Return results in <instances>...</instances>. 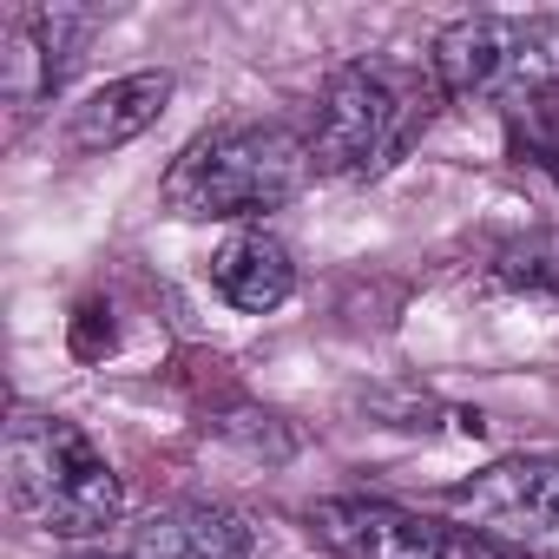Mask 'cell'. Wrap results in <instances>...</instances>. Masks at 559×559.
<instances>
[{"label": "cell", "mask_w": 559, "mask_h": 559, "mask_svg": "<svg viewBox=\"0 0 559 559\" xmlns=\"http://www.w3.org/2000/svg\"><path fill=\"white\" fill-rule=\"evenodd\" d=\"M441 80L428 60H402V53H362L349 67H336L317 93V119H310V165L317 178H343V185H369L389 165H402L415 152V139L428 132L435 106H441Z\"/></svg>", "instance_id": "1"}, {"label": "cell", "mask_w": 559, "mask_h": 559, "mask_svg": "<svg viewBox=\"0 0 559 559\" xmlns=\"http://www.w3.org/2000/svg\"><path fill=\"white\" fill-rule=\"evenodd\" d=\"M317 178L310 165V139L290 132V126H217V132H198L158 198L171 217H263L276 204H290L304 185Z\"/></svg>", "instance_id": "2"}, {"label": "cell", "mask_w": 559, "mask_h": 559, "mask_svg": "<svg viewBox=\"0 0 559 559\" xmlns=\"http://www.w3.org/2000/svg\"><path fill=\"white\" fill-rule=\"evenodd\" d=\"M8 507L53 539H86L119 520L126 487L80 421L27 408L8 428Z\"/></svg>", "instance_id": "3"}, {"label": "cell", "mask_w": 559, "mask_h": 559, "mask_svg": "<svg viewBox=\"0 0 559 559\" xmlns=\"http://www.w3.org/2000/svg\"><path fill=\"white\" fill-rule=\"evenodd\" d=\"M428 67L448 99L467 106H552L559 99V14H467L448 21L428 47Z\"/></svg>", "instance_id": "4"}, {"label": "cell", "mask_w": 559, "mask_h": 559, "mask_svg": "<svg viewBox=\"0 0 559 559\" xmlns=\"http://www.w3.org/2000/svg\"><path fill=\"white\" fill-rule=\"evenodd\" d=\"M448 513L500 559H559V461L513 454L448 487Z\"/></svg>", "instance_id": "5"}, {"label": "cell", "mask_w": 559, "mask_h": 559, "mask_svg": "<svg viewBox=\"0 0 559 559\" xmlns=\"http://www.w3.org/2000/svg\"><path fill=\"white\" fill-rule=\"evenodd\" d=\"M310 533L336 559H500L454 520H435L395 500H317Z\"/></svg>", "instance_id": "6"}, {"label": "cell", "mask_w": 559, "mask_h": 559, "mask_svg": "<svg viewBox=\"0 0 559 559\" xmlns=\"http://www.w3.org/2000/svg\"><path fill=\"white\" fill-rule=\"evenodd\" d=\"M119 559H250V526L230 507L211 500H178L152 520L132 526Z\"/></svg>", "instance_id": "7"}, {"label": "cell", "mask_w": 559, "mask_h": 559, "mask_svg": "<svg viewBox=\"0 0 559 559\" xmlns=\"http://www.w3.org/2000/svg\"><path fill=\"white\" fill-rule=\"evenodd\" d=\"M171 106V73H126L106 80L99 93H86L67 119V145L73 152H119L139 132H152Z\"/></svg>", "instance_id": "8"}, {"label": "cell", "mask_w": 559, "mask_h": 559, "mask_svg": "<svg viewBox=\"0 0 559 559\" xmlns=\"http://www.w3.org/2000/svg\"><path fill=\"white\" fill-rule=\"evenodd\" d=\"M211 290L243 310V317H263L276 310L290 290H297V263L284 250V237H270V230H237L217 257H211Z\"/></svg>", "instance_id": "9"}, {"label": "cell", "mask_w": 559, "mask_h": 559, "mask_svg": "<svg viewBox=\"0 0 559 559\" xmlns=\"http://www.w3.org/2000/svg\"><path fill=\"white\" fill-rule=\"evenodd\" d=\"M0 86H8L14 119H27L47 93H60V67L34 27V8H8L0 14Z\"/></svg>", "instance_id": "10"}, {"label": "cell", "mask_w": 559, "mask_h": 559, "mask_svg": "<svg viewBox=\"0 0 559 559\" xmlns=\"http://www.w3.org/2000/svg\"><path fill=\"white\" fill-rule=\"evenodd\" d=\"M493 276H500V284H513V290H533V297H552L559 304V230H533V237L500 243Z\"/></svg>", "instance_id": "11"}, {"label": "cell", "mask_w": 559, "mask_h": 559, "mask_svg": "<svg viewBox=\"0 0 559 559\" xmlns=\"http://www.w3.org/2000/svg\"><path fill=\"white\" fill-rule=\"evenodd\" d=\"M507 152L533 171L552 178L559 191V99L552 106H526V112H507Z\"/></svg>", "instance_id": "12"}]
</instances>
